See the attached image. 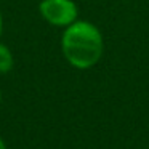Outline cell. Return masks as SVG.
Listing matches in <instances>:
<instances>
[{"label": "cell", "instance_id": "1", "mask_svg": "<svg viewBox=\"0 0 149 149\" xmlns=\"http://www.w3.org/2000/svg\"><path fill=\"white\" fill-rule=\"evenodd\" d=\"M61 50L66 61L75 69L87 71L100 63L104 52L101 31L90 21H75L64 27Z\"/></svg>", "mask_w": 149, "mask_h": 149}, {"label": "cell", "instance_id": "2", "mask_svg": "<svg viewBox=\"0 0 149 149\" xmlns=\"http://www.w3.org/2000/svg\"><path fill=\"white\" fill-rule=\"evenodd\" d=\"M39 11L47 23L56 27L71 26L79 16V8L74 0H42Z\"/></svg>", "mask_w": 149, "mask_h": 149}, {"label": "cell", "instance_id": "3", "mask_svg": "<svg viewBox=\"0 0 149 149\" xmlns=\"http://www.w3.org/2000/svg\"><path fill=\"white\" fill-rule=\"evenodd\" d=\"M13 69V55L7 45L0 43V74H7Z\"/></svg>", "mask_w": 149, "mask_h": 149}, {"label": "cell", "instance_id": "4", "mask_svg": "<svg viewBox=\"0 0 149 149\" xmlns=\"http://www.w3.org/2000/svg\"><path fill=\"white\" fill-rule=\"evenodd\" d=\"M2 29H3V19H2V13H0V36H2Z\"/></svg>", "mask_w": 149, "mask_h": 149}, {"label": "cell", "instance_id": "5", "mask_svg": "<svg viewBox=\"0 0 149 149\" xmlns=\"http://www.w3.org/2000/svg\"><path fill=\"white\" fill-rule=\"evenodd\" d=\"M0 149H7V144H5V141L2 138H0Z\"/></svg>", "mask_w": 149, "mask_h": 149}, {"label": "cell", "instance_id": "6", "mask_svg": "<svg viewBox=\"0 0 149 149\" xmlns=\"http://www.w3.org/2000/svg\"><path fill=\"white\" fill-rule=\"evenodd\" d=\"M0 100H2V93H0Z\"/></svg>", "mask_w": 149, "mask_h": 149}]
</instances>
